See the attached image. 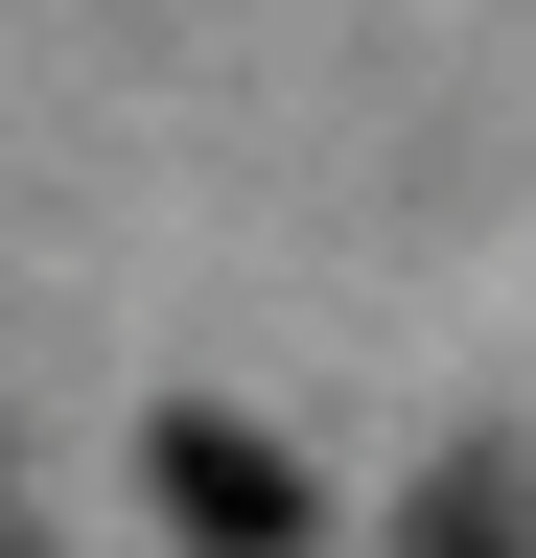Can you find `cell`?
<instances>
[{
	"label": "cell",
	"mask_w": 536,
	"mask_h": 558,
	"mask_svg": "<svg viewBox=\"0 0 536 558\" xmlns=\"http://www.w3.org/2000/svg\"><path fill=\"white\" fill-rule=\"evenodd\" d=\"M420 558H513V465H490V442H466V465L420 488Z\"/></svg>",
	"instance_id": "obj_2"
},
{
	"label": "cell",
	"mask_w": 536,
	"mask_h": 558,
	"mask_svg": "<svg viewBox=\"0 0 536 558\" xmlns=\"http://www.w3.org/2000/svg\"><path fill=\"white\" fill-rule=\"evenodd\" d=\"M141 488H164V512H187V535H234V558H303V488H281V465H257V442H234V418H164V442H141Z\"/></svg>",
	"instance_id": "obj_1"
}]
</instances>
